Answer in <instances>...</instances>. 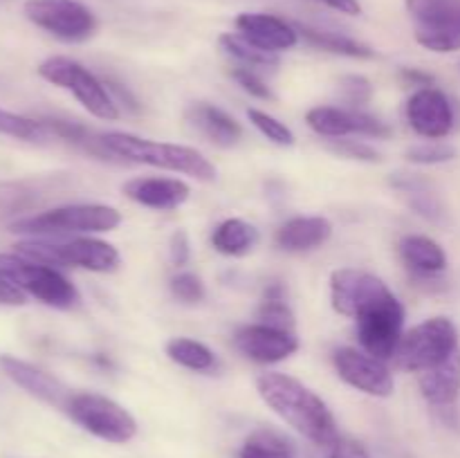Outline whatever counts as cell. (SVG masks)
<instances>
[{
  "label": "cell",
  "mask_w": 460,
  "mask_h": 458,
  "mask_svg": "<svg viewBox=\"0 0 460 458\" xmlns=\"http://www.w3.org/2000/svg\"><path fill=\"white\" fill-rule=\"evenodd\" d=\"M0 304L3 305H25L27 304V292L18 287L16 283L9 278L0 277Z\"/></svg>",
  "instance_id": "obj_39"
},
{
  "label": "cell",
  "mask_w": 460,
  "mask_h": 458,
  "mask_svg": "<svg viewBox=\"0 0 460 458\" xmlns=\"http://www.w3.org/2000/svg\"><path fill=\"white\" fill-rule=\"evenodd\" d=\"M169 254H171V260H173V265H178V268H182V265L189 263V259H191V242H189V236L184 229H178V232L171 236Z\"/></svg>",
  "instance_id": "obj_37"
},
{
  "label": "cell",
  "mask_w": 460,
  "mask_h": 458,
  "mask_svg": "<svg viewBox=\"0 0 460 458\" xmlns=\"http://www.w3.org/2000/svg\"><path fill=\"white\" fill-rule=\"evenodd\" d=\"M0 368H3L9 380L16 382L21 389H25L34 398L43 400L45 404H52V407L63 409V411L70 404L72 391L61 380H57L52 373L43 371V368L34 366L30 362H22L13 355H0Z\"/></svg>",
  "instance_id": "obj_17"
},
{
  "label": "cell",
  "mask_w": 460,
  "mask_h": 458,
  "mask_svg": "<svg viewBox=\"0 0 460 458\" xmlns=\"http://www.w3.org/2000/svg\"><path fill=\"white\" fill-rule=\"evenodd\" d=\"M16 254L49 265V268H81L88 272H115L119 268V251L99 238H70V241H22Z\"/></svg>",
  "instance_id": "obj_3"
},
{
  "label": "cell",
  "mask_w": 460,
  "mask_h": 458,
  "mask_svg": "<svg viewBox=\"0 0 460 458\" xmlns=\"http://www.w3.org/2000/svg\"><path fill=\"white\" fill-rule=\"evenodd\" d=\"M400 256L411 272L434 277L447 269V254L429 236H404L400 241Z\"/></svg>",
  "instance_id": "obj_23"
},
{
  "label": "cell",
  "mask_w": 460,
  "mask_h": 458,
  "mask_svg": "<svg viewBox=\"0 0 460 458\" xmlns=\"http://www.w3.org/2000/svg\"><path fill=\"white\" fill-rule=\"evenodd\" d=\"M67 416L84 427L88 434L106 443H128L137 434V422L115 400L99 393H72L67 404Z\"/></svg>",
  "instance_id": "obj_10"
},
{
  "label": "cell",
  "mask_w": 460,
  "mask_h": 458,
  "mask_svg": "<svg viewBox=\"0 0 460 458\" xmlns=\"http://www.w3.org/2000/svg\"><path fill=\"white\" fill-rule=\"evenodd\" d=\"M386 292H389V287L380 277L362 272V269L341 268L335 269L331 277L332 308L350 319L358 317L367 305H371Z\"/></svg>",
  "instance_id": "obj_15"
},
{
  "label": "cell",
  "mask_w": 460,
  "mask_h": 458,
  "mask_svg": "<svg viewBox=\"0 0 460 458\" xmlns=\"http://www.w3.org/2000/svg\"><path fill=\"white\" fill-rule=\"evenodd\" d=\"M328 458H371V454H368L367 447H364L362 443H358V440L340 438L331 447Z\"/></svg>",
  "instance_id": "obj_38"
},
{
  "label": "cell",
  "mask_w": 460,
  "mask_h": 458,
  "mask_svg": "<svg viewBox=\"0 0 460 458\" xmlns=\"http://www.w3.org/2000/svg\"><path fill=\"white\" fill-rule=\"evenodd\" d=\"M328 151H332L335 155L346 157V160H358V162H380L382 155L380 151L371 146L367 142H359V139H344V137H335L328 139Z\"/></svg>",
  "instance_id": "obj_33"
},
{
  "label": "cell",
  "mask_w": 460,
  "mask_h": 458,
  "mask_svg": "<svg viewBox=\"0 0 460 458\" xmlns=\"http://www.w3.org/2000/svg\"><path fill=\"white\" fill-rule=\"evenodd\" d=\"M25 16L66 43H84L97 31V16L81 0H27Z\"/></svg>",
  "instance_id": "obj_11"
},
{
  "label": "cell",
  "mask_w": 460,
  "mask_h": 458,
  "mask_svg": "<svg viewBox=\"0 0 460 458\" xmlns=\"http://www.w3.org/2000/svg\"><path fill=\"white\" fill-rule=\"evenodd\" d=\"M121 223V214L108 205H67L30 216L12 225L13 233L30 236H67V233L112 232Z\"/></svg>",
  "instance_id": "obj_4"
},
{
  "label": "cell",
  "mask_w": 460,
  "mask_h": 458,
  "mask_svg": "<svg viewBox=\"0 0 460 458\" xmlns=\"http://www.w3.org/2000/svg\"><path fill=\"white\" fill-rule=\"evenodd\" d=\"M0 133L9 135V137L25 139V142H40L49 135L43 121L16 115V112L3 110V108H0Z\"/></svg>",
  "instance_id": "obj_30"
},
{
  "label": "cell",
  "mask_w": 460,
  "mask_h": 458,
  "mask_svg": "<svg viewBox=\"0 0 460 458\" xmlns=\"http://www.w3.org/2000/svg\"><path fill=\"white\" fill-rule=\"evenodd\" d=\"M39 75L48 84L58 85L76 97V101L99 119L115 121L119 117V108L112 94L108 92L106 84L99 81L88 67L72 61L67 57H49L39 66Z\"/></svg>",
  "instance_id": "obj_5"
},
{
  "label": "cell",
  "mask_w": 460,
  "mask_h": 458,
  "mask_svg": "<svg viewBox=\"0 0 460 458\" xmlns=\"http://www.w3.org/2000/svg\"><path fill=\"white\" fill-rule=\"evenodd\" d=\"M99 142L111 151L112 155L124 157L128 162H137V164L155 166V169L175 171V173L191 175V178L200 180V182H214L216 180V166L202 155L200 151L191 146H182V144H169V142H153V139L137 137L130 133H106L102 135Z\"/></svg>",
  "instance_id": "obj_2"
},
{
  "label": "cell",
  "mask_w": 460,
  "mask_h": 458,
  "mask_svg": "<svg viewBox=\"0 0 460 458\" xmlns=\"http://www.w3.org/2000/svg\"><path fill=\"white\" fill-rule=\"evenodd\" d=\"M259 319L265 326L279 328V330H290L295 328V314H292L290 305L286 299V287L281 283H272L265 290L263 301L259 308Z\"/></svg>",
  "instance_id": "obj_29"
},
{
  "label": "cell",
  "mask_w": 460,
  "mask_h": 458,
  "mask_svg": "<svg viewBox=\"0 0 460 458\" xmlns=\"http://www.w3.org/2000/svg\"><path fill=\"white\" fill-rule=\"evenodd\" d=\"M229 75H232V79L236 81V84L241 85L245 92H250L252 97L263 99V101H274V99H277V97H274L272 90H270V85L265 84L263 79H261L259 72L236 66L234 70H229Z\"/></svg>",
  "instance_id": "obj_35"
},
{
  "label": "cell",
  "mask_w": 460,
  "mask_h": 458,
  "mask_svg": "<svg viewBox=\"0 0 460 458\" xmlns=\"http://www.w3.org/2000/svg\"><path fill=\"white\" fill-rule=\"evenodd\" d=\"M358 321V339L362 348L373 357L389 362L398 350L404 328V305L394 292H386L380 299L362 310L355 317Z\"/></svg>",
  "instance_id": "obj_9"
},
{
  "label": "cell",
  "mask_w": 460,
  "mask_h": 458,
  "mask_svg": "<svg viewBox=\"0 0 460 458\" xmlns=\"http://www.w3.org/2000/svg\"><path fill=\"white\" fill-rule=\"evenodd\" d=\"M241 458H295L290 440L274 429H259L245 440Z\"/></svg>",
  "instance_id": "obj_28"
},
{
  "label": "cell",
  "mask_w": 460,
  "mask_h": 458,
  "mask_svg": "<svg viewBox=\"0 0 460 458\" xmlns=\"http://www.w3.org/2000/svg\"><path fill=\"white\" fill-rule=\"evenodd\" d=\"M171 292H173L175 299L187 305L200 304L205 299V283L196 274L180 272L171 278Z\"/></svg>",
  "instance_id": "obj_34"
},
{
  "label": "cell",
  "mask_w": 460,
  "mask_h": 458,
  "mask_svg": "<svg viewBox=\"0 0 460 458\" xmlns=\"http://www.w3.org/2000/svg\"><path fill=\"white\" fill-rule=\"evenodd\" d=\"M310 128L323 137H349V135H362V137L386 139L391 137V126L377 117L367 115L355 108H335L317 106L310 108L305 115Z\"/></svg>",
  "instance_id": "obj_14"
},
{
  "label": "cell",
  "mask_w": 460,
  "mask_h": 458,
  "mask_svg": "<svg viewBox=\"0 0 460 458\" xmlns=\"http://www.w3.org/2000/svg\"><path fill=\"white\" fill-rule=\"evenodd\" d=\"M332 362H335V368L341 380L353 386V389L373 395V398H389V395H394V373L389 371L386 362L373 357L367 350L344 346V348L335 350Z\"/></svg>",
  "instance_id": "obj_12"
},
{
  "label": "cell",
  "mask_w": 460,
  "mask_h": 458,
  "mask_svg": "<svg viewBox=\"0 0 460 458\" xmlns=\"http://www.w3.org/2000/svg\"><path fill=\"white\" fill-rule=\"evenodd\" d=\"M332 236V223L322 216H299L283 223L277 232V245L286 251H308L322 247Z\"/></svg>",
  "instance_id": "obj_22"
},
{
  "label": "cell",
  "mask_w": 460,
  "mask_h": 458,
  "mask_svg": "<svg viewBox=\"0 0 460 458\" xmlns=\"http://www.w3.org/2000/svg\"><path fill=\"white\" fill-rule=\"evenodd\" d=\"M402 76L407 81H411V85H422V88H427V85L434 84V76L431 75H425V72H420V70H409V67H404Z\"/></svg>",
  "instance_id": "obj_41"
},
{
  "label": "cell",
  "mask_w": 460,
  "mask_h": 458,
  "mask_svg": "<svg viewBox=\"0 0 460 458\" xmlns=\"http://www.w3.org/2000/svg\"><path fill=\"white\" fill-rule=\"evenodd\" d=\"M456 155V148L445 142H425L407 151V160L413 162V164H445V162H452Z\"/></svg>",
  "instance_id": "obj_32"
},
{
  "label": "cell",
  "mask_w": 460,
  "mask_h": 458,
  "mask_svg": "<svg viewBox=\"0 0 460 458\" xmlns=\"http://www.w3.org/2000/svg\"><path fill=\"white\" fill-rule=\"evenodd\" d=\"M323 4H328L335 12L346 13V16H359L362 13V4L359 0H322Z\"/></svg>",
  "instance_id": "obj_40"
},
{
  "label": "cell",
  "mask_w": 460,
  "mask_h": 458,
  "mask_svg": "<svg viewBox=\"0 0 460 458\" xmlns=\"http://www.w3.org/2000/svg\"><path fill=\"white\" fill-rule=\"evenodd\" d=\"M420 393L436 411L454 413L460 398V348L436 366L416 373Z\"/></svg>",
  "instance_id": "obj_18"
},
{
  "label": "cell",
  "mask_w": 460,
  "mask_h": 458,
  "mask_svg": "<svg viewBox=\"0 0 460 458\" xmlns=\"http://www.w3.org/2000/svg\"><path fill=\"white\" fill-rule=\"evenodd\" d=\"M247 119H250L270 142L279 144V146H292V144H295V133H292L283 121H279L277 117L268 115V112L259 110V108H250V110H247Z\"/></svg>",
  "instance_id": "obj_31"
},
{
  "label": "cell",
  "mask_w": 460,
  "mask_h": 458,
  "mask_svg": "<svg viewBox=\"0 0 460 458\" xmlns=\"http://www.w3.org/2000/svg\"><path fill=\"white\" fill-rule=\"evenodd\" d=\"M0 277L13 281L27 295L52 308L67 310L79 301L76 287L57 268L34 263L21 254H0Z\"/></svg>",
  "instance_id": "obj_7"
},
{
  "label": "cell",
  "mask_w": 460,
  "mask_h": 458,
  "mask_svg": "<svg viewBox=\"0 0 460 458\" xmlns=\"http://www.w3.org/2000/svg\"><path fill=\"white\" fill-rule=\"evenodd\" d=\"M259 242V229L241 218H227L211 233V245L225 256H245Z\"/></svg>",
  "instance_id": "obj_24"
},
{
  "label": "cell",
  "mask_w": 460,
  "mask_h": 458,
  "mask_svg": "<svg viewBox=\"0 0 460 458\" xmlns=\"http://www.w3.org/2000/svg\"><path fill=\"white\" fill-rule=\"evenodd\" d=\"M256 391L281 420L317 447L331 449L341 438L328 404L304 382L286 373H263L256 380Z\"/></svg>",
  "instance_id": "obj_1"
},
{
  "label": "cell",
  "mask_w": 460,
  "mask_h": 458,
  "mask_svg": "<svg viewBox=\"0 0 460 458\" xmlns=\"http://www.w3.org/2000/svg\"><path fill=\"white\" fill-rule=\"evenodd\" d=\"M187 119L193 128L200 130L209 142H214L220 148L236 146L243 137L241 124L232 115L207 101L191 103L187 110Z\"/></svg>",
  "instance_id": "obj_21"
},
{
  "label": "cell",
  "mask_w": 460,
  "mask_h": 458,
  "mask_svg": "<svg viewBox=\"0 0 460 458\" xmlns=\"http://www.w3.org/2000/svg\"><path fill=\"white\" fill-rule=\"evenodd\" d=\"M458 348V330L452 319L431 317L404 332L394 359L404 371L420 373L447 359Z\"/></svg>",
  "instance_id": "obj_6"
},
{
  "label": "cell",
  "mask_w": 460,
  "mask_h": 458,
  "mask_svg": "<svg viewBox=\"0 0 460 458\" xmlns=\"http://www.w3.org/2000/svg\"><path fill=\"white\" fill-rule=\"evenodd\" d=\"M413 36L429 52L460 49V0H404Z\"/></svg>",
  "instance_id": "obj_8"
},
{
  "label": "cell",
  "mask_w": 460,
  "mask_h": 458,
  "mask_svg": "<svg viewBox=\"0 0 460 458\" xmlns=\"http://www.w3.org/2000/svg\"><path fill=\"white\" fill-rule=\"evenodd\" d=\"M407 121L420 137L443 139L456 128V108L443 90L427 85L409 97Z\"/></svg>",
  "instance_id": "obj_13"
},
{
  "label": "cell",
  "mask_w": 460,
  "mask_h": 458,
  "mask_svg": "<svg viewBox=\"0 0 460 458\" xmlns=\"http://www.w3.org/2000/svg\"><path fill=\"white\" fill-rule=\"evenodd\" d=\"M340 88H341V94L346 97V101L355 103V106H364V103L371 101V97H373L371 81L362 75L344 76L340 84Z\"/></svg>",
  "instance_id": "obj_36"
},
{
  "label": "cell",
  "mask_w": 460,
  "mask_h": 458,
  "mask_svg": "<svg viewBox=\"0 0 460 458\" xmlns=\"http://www.w3.org/2000/svg\"><path fill=\"white\" fill-rule=\"evenodd\" d=\"M234 346L256 364H277L288 359L299 350V339L290 330L252 323L241 328L234 337Z\"/></svg>",
  "instance_id": "obj_16"
},
{
  "label": "cell",
  "mask_w": 460,
  "mask_h": 458,
  "mask_svg": "<svg viewBox=\"0 0 460 458\" xmlns=\"http://www.w3.org/2000/svg\"><path fill=\"white\" fill-rule=\"evenodd\" d=\"M236 30L250 43L259 45V48L274 54L283 52V49H292L299 43V31H296V27H292L283 18L272 16V13H238Z\"/></svg>",
  "instance_id": "obj_19"
},
{
  "label": "cell",
  "mask_w": 460,
  "mask_h": 458,
  "mask_svg": "<svg viewBox=\"0 0 460 458\" xmlns=\"http://www.w3.org/2000/svg\"><path fill=\"white\" fill-rule=\"evenodd\" d=\"M124 193L148 209L173 211L189 200L191 189L178 178H135L124 184Z\"/></svg>",
  "instance_id": "obj_20"
},
{
  "label": "cell",
  "mask_w": 460,
  "mask_h": 458,
  "mask_svg": "<svg viewBox=\"0 0 460 458\" xmlns=\"http://www.w3.org/2000/svg\"><path fill=\"white\" fill-rule=\"evenodd\" d=\"M166 355L171 362L189 368V371H211L216 366V355L207 348L202 341L189 339V337H173L166 344Z\"/></svg>",
  "instance_id": "obj_27"
},
{
  "label": "cell",
  "mask_w": 460,
  "mask_h": 458,
  "mask_svg": "<svg viewBox=\"0 0 460 458\" xmlns=\"http://www.w3.org/2000/svg\"><path fill=\"white\" fill-rule=\"evenodd\" d=\"M299 36H304L305 43H310L313 48L323 49V52L331 54H341V57H353V58H373V52L368 45L359 43V40L350 39V36L337 34V31H326V30H314L308 25H296Z\"/></svg>",
  "instance_id": "obj_26"
},
{
  "label": "cell",
  "mask_w": 460,
  "mask_h": 458,
  "mask_svg": "<svg viewBox=\"0 0 460 458\" xmlns=\"http://www.w3.org/2000/svg\"><path fill=\"white\" fill-rule=\"evenodd\" d=\"M218 45L229 58H234L238 66L247 67V70H274L279 66L277 54L250 43L243 34H220Z\"/></svg>",
  "instance_id": "obj_25"
}]
</instances>
